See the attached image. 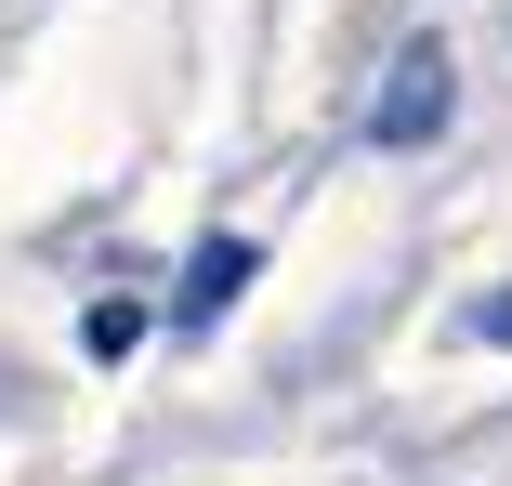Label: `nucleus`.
<instances>
[{"label": "nucleus", "mask_w": 512, "mask_h": 486, "mask_svg": "<svg viewBox=\"0 0 512 486\" xmlns=\"http://www.w3.org/2000/svg\"><path fill=\"white\" fill-rule=\"evenodd\" d=\"M79 342H92V355H132V342H145V303H92Z\"/></svg>", "instance_id": "nucleus-3"}, {"label": "nucleus", "mask_w": 512, "mask_h": 486, "mask_svg": "<svg viewBox=\"0 0 512 486\" xmlns=\"http://www.w3.org/2000/svg\"><path fill=\"white\" fill-rule=\"evenodd\" d=\"M237 289H250V237H197V263H184V303H171V316H184V329H211V316L237 303Z\"/></svg>", "instance_id": "nucleus-2"}, {"label": "nucleus", "mask_w": 512, "mask_h": 486, "mask_svg": "<svg viewBox=\"0 0 512 486\" xmlns=\"http://www.w3.org/2000/svg\"><path fill=\"white\" fill-rule=\"evenodd\" d=\"M447 106H460L447 40H407V53L381 66V92H368V145H434V132H447Z\"/></svg>", "instance_id": "nucleus-1"}]
</instances>
